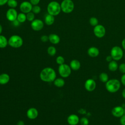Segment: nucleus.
Wrapping results in <instances>:
<instances>
[{"label": "nucleus", "instance_id": "f257e3e1", "mask_svg": "<svg viewBox=\"0 0 125 125\" xmlns=\"http://www.w3.org/2000/svg\"><path fill=\"white\" fill-rule=\"evenodd\" d=\"M56 72L52 67H46L42 70L40 73L41 80L46 83L53 82L56 78Z\"/></svg>", "mask_w": 125, "mask_h": 125}, {"label": "nucleus", "instance_id": "f03ea898", "mask_svg": "<svg viewBox=\"0 0 125 125\" xmlns=\"http://www.w3.org/2000/svg\"><path fill=\"white\" fill-rule=\"evenodd\" d=\"M121 82L117 79H111L105 83V87L106 90L111 93L117 92L121 87Z\"/></svg>", "mask_w": 125, "mask_h": 125}, {"label": "nucleus", "instance_id": "7ed1b4c3", "mask_svg": "<svg viewBox=\"0 0 125 125\" xmlns=\"http://www.w3.org/2000/svg\"><path fill=\"white\" fill-rule=\"evenodd\" d=\"M61 11V4L56 1H52L47 5V11L50 15L53 16H58Z\"/></svg>", "mask_w": 125, "mask_h": 125}, {"label": "nucleus", "instance_id": "20e7f679", "mask_svg": "<svg viewBox=\"0 0 125 125\" xmlns=\"http://www.w3.org/2000/svg\"><path fill=\"white\" fill-rule=\"evenodd\" d=\"M8 45L12 48H18L21 47L23 44V41L22 38L19 35H12L8 40Z\"/></svg>", "mask_w": 125, "mask_h": 125}, {"label": "nucleus", "instance_id": "39448f33", "mask_svg": "<svg viewBox=\"0 0 125 125\" xmlns=\"http://www.w3.org/2000/svg\"><path fill=\"white\" fill-rule=\"evenodd\" d=\"M61 10L64 13H71L74 9V4L72 0H63L61 3Z\"/></svg>", "mask_w": 125, "mask_h": 125}, {"label": "nucleus", "instance_id": "423d86ee", "mask_svg": "<svg viewBox=\"0 0 125 125\" xmlns=\"http://www.w3.org/2000/svg\"><path fill=\"white\" fill-rule=\"evenodd\" d=\"M124 52L122 48L119 46H113L110 51V55L113 60L118 61L124 56Z\"/></svg>", "mask_w": 125, "mask_h": 125}, {"label": "nucleus", "instance_id": "0eeeda50", "mask_svg": "<svg viewBox=\"0 0 125 125\" xmlns=\"http://www.w3.org/2000/svg\"><path fill=\"white\" fill-rule=\"evenodd\" d=\"M71 68L70 66L66 63L59 65L58 67V72L61 77L66 78L68 77L71 73Z\"/></svg>", "mask_w": 125, "mask_h": 125}, {"label": "nucleus", "instance_id": "6e6552de", "mask_svg": "<svg viewBox=\"0 0 125 125\" xmlns=\"http://www.w3.org/2000/svg\"><path fill=\"white\" fill-rule=\"evenodd\" d=\"M105 32V27L101 24H98L93 29V33L95 36L98 38H102L104 37Z\"/></svg>", "mask_w": 125, "mask_h": 125}, {"label": "nucleus", "instance_id": "1a4fd4ad", "mask_svg": "<svg viewBox=\"0 0 125 125\" xmlns=\"http://www.w3.org/2000/svg\"><path fill=\"white\" fill-rule=\"evenodd\" d=\"M31 28L35 31H39L41 30L44 27V22L40 19H34L31 22Z\"/></svg>", "mask_w": 125, "mask_h": 125}, {"label": "nucleus", "instance_id": "9d476101", "mask_svg": "<svg viewBox=\"0 0 125 125\" xmlns=\"http://www.w3.org/2000/svg\"><path fill=\"white\" fill-rule=\"evenodd\" d=\"M84 86L87 91L92 92L96 88V83L93 79H88L85 81Z\"/></svg>", "mask_w": 125, "mask_h": 125}, {"label": "nucleus", "instance_id": "9b49d317", "mask_svg": "<svg viewBox=\"0 0 125 125\" xmlns=\"http://www.w3.org/2000/svg\"><path fill=\"white\" fill-rule=\"evenodd\" d=\"M33 5L28 1H22L20 5V9L21 11L25 14H27L32 11Z\"/></svg>", "mask_w": 125, "mask_h": 125}, {"label": "nucleus", "instance_id": "f8f14e48", "mask_svg": "<svg viewBox=\"0 0 125 125\" xmlns=\"http://www.w3.org/2000/svg\"><path fill=\"white\" fill-rule=\"evenodd\" d=\"M18 14V12L15 8H10L6 11V18L8 21L13 22L17 19Z\"/></svg>", "mask_w": 125, "mask_h": 125}, {"label": "nucleus", "instance_id": "ddd939ff", "mask_svg": "<svg viewBox=\"0 0 125 125\" xmlns=\"http://www.w3.org/2000/svg\"><path fill=\"white\" fill-rule=\"evenodd\" d=\"M112 115L116 118H120L124 114V107L118 105L114 107L111 110Z\"/></svg>", "mask_w": 125, "mask_h": 125}, {"label": "nucleus", "instance_id": "4468645a", "mask_svg": "<svg viewBox=\"0 0 125 125\" xmlns=\"http://www.w3.org/2000/svg\"><path fill=\"white\" fill-rule=\"evenodd\" d=\"M39 115L38 110L35 107H30L26 111V116L30 120L36 119Z\"/></svg>", "mask_w": 125, "mask_h": 125}, {"label": "nucleus", "instance_id": "2eb2a0df", "mask_svg": "<svg viewBox=\"0 0 125 125\" xmlns=\"http://www.w3.org/2000/svg\"><path fill=\"white\" fill-rule=\"evenodd\" d=\"M80 122L79 116L75 114L69 115L67 118V122L69 125H77Z\"/></svg>", "mask_w": 125, "mask_h": 125}, {"label": "nucleus", "instance_id": "dca6fc26", "mask_svg": "<svg viewBox=\"0 0 125 125\" xmlns=\"http://www.w3.org/2000/svg\"><path fill=\"white\" fill-rule=\"evenodd\" d=\"M100 51L99 49L95 46L89 47L87 50V54L91 58H96L99 56Z\"/></svg>", "mask_w": 125, "mask_h": 125}, {"label": "nucleus", "instance_id": "f3484780", "mask_svg": "<svg viewBox=\"0 0 125 125\" xmlns=\"http://www.w3.org/2000/svg\"><path fill=\"white\" fill-rule=\"evenodd\" d=\"M69 66L72 70L77 71L80 69L81 64L80 61L76 59H74L71 61L70 62Z\"/></svg>", "mask_w": 125, "mask_h": 125}, {"label": "nucleus", "instance_id": "a211bd4d", "mask_svg": "<svg viewBox=\"0 0 125 125\" xmlns=\"http://www.w3.org/2000/svg\"><path fill=\"white\" fill-rule=\"evenodd\" d=\"M49 41L53 44H58L60 42V37L56 34H51L48 36Z\"/></svg>", "mask_w": 125, "mask_h": 125}, {"label": "nucleus", "instance_id": "6ab92c4d", "mask_svg": "<svg viewBox=\"0 0 125 125\" xmlns=\"http://www.w3.org/2000/svg\"><path fill=\"white\" fill-rule=\"evenodd\" d=\"M10 79V76L7 73H2L0 74V84L5 85L8 83Z\"/></svg>", "mask_w": 125, "mask_h": 125}, {"label": "nucleus", "instance_id": "aec40b11", "mask_svg": "<svg viewBox=\"0 0 125 125\" xmlns=\"http://www.w3.org/2000/svg\"><path fill=\"white\" fill-rule=\"evenodd\" d=\"M119 65L117 61L115 60H112V61L108 62V69L109 71L111 72H115L118 69Z\"/></svg>", "mask_w": 125, "mask_h": 125}, {"label": "nucleus", "instance_id": "412c9836", "mask_svg": "<svg viewBox=\"0 0 125 125\" xmlns=\"http://www.w3.org/2000/svg\"><path fill=\"white\" fill-rule=\"evenodd\" d=\"M55 21L54 16L50 15L49 14H47L44 18V22L47 25H52Z\"/></svg>", "mask_w": 125, "mask_h": 125}, {"label": "nucleus", "instance_id": "4be33fe9", "mask_svg": "<svg viewBox=\"0 0 125 125\" xmlns=\"http://www.w3.org/2000/svg\"><path fill=\"white\" fill-rule=\"evenodd\" d=\"M53 83L57 87H63L65 84V81L63 78H58L54 81Z\"/></svg>", "mask_w": 125, "mask_h": 125}, {"label": "nucleus", "instance_id": "5701e85b", "mask_svg": "<svg viewBox=\"0 0 125 125\" xmlns=\"http://www.w3.org/2000/svg\"><path fill=\"white\" fill-rule=\"evenodd\" d=\"M8 44L7 38L3 35H0V48H4Z\"/></svg>", "mask_w": 125, "mask_h": 125}, {"label": "nucleus", "instance_id": "b1692460", "mask_svg": "<svg viewBox=\"0 0 125 125\" xmlns=\"http://www.w3.org/2000/svg\"><path fill=\"white\" fill-rule=\"evenodd\" d=\"M99 80L104 83H106L109 80V76L105 72H102L99 76Z\"/></svg>", "mask_w": 125, "mask_h": 125}, {"label": "nucleus", "instance_id": "393cba45", "mask_svg": "<svg viewBox=\"0 0 125 125\" xmlns=\"http://www.w3.org/2000/svg\"><path fill=\"white\" fill-rule=\"evenodd\" d=\"M17 20L20 22V23H23L26 20V14L21 12L18 14Z\"/></svg>", "mask_w": 125, "mask_h": 125}, {"label": "nucleus", "instance_id": "a878e982", "mask_svg": "<svg viewBox=\"0 0 125 125\" xmlns=\"http://www.w3.org/2000/svg\"><path fill=\"white\" fill-rule=\"evenodd\" d=\"M56 48L54 46H50L47 49V52L48 54L51 56H54L56 54Z\"/></svg>", "mask_w": 125, "mask_h": 125}, {"label": "nucleus", "instance_id": "bb28decb", "mask_svg": "<svg viewBox=\"0 0 125 125\" xmlns=\"http://www.w3.org/2000/svg\"><path fill=\"white\" fill-rule=\"evenodd\" d=\"M7 4L11 8H15L18 6V1L16 0H8Z\"/></svg>", "mask_w": 125, "mask_h": 125}, {"label": "nucleus", "instance_id": "cd10ccee", "mask_svg": "<svg viewBox=\"0 0 125 125\" xmlns=\"http://www.w3.org/2000/svg\"><path fill=\"white\" fill-rule=\"evenodd\" d=\"M98 20L96 17H92L89 19V23L92 26H95L98 24Z\"/></svg>", "mask_w": 125, "mask_h": 125}, {"label": "nucleus", "instance_id": "c85d7f7f", "mask_svg": "<svg viewBox=\"0 0 125 125\" xmlns=\"http://www.w3.org/2000/svg\"><path fill=\"white\" fill-rule=\"evenodd\" d=\"M26 19L28 21H32L35 19V14L32 11L26 14Z\"/></svg>", "mask_w": 125, "mask_h": 125}, {"label": "nucleus", "instance_id": "c756f323", "mask_svg": "<svg viewBox=\"0 0 125 125\" xmlns=\"http://www.w3.org/2000/svg\"><path fill=\"white\" fill-rule=\"evenodd\" d=\"M79 123L81 125H88L89 121L87 118L85 117H83L80 119Z\"/></svg>", "mask_w": 125, "mask_h": 125}, {"label": "nucleus", "instance_id": "7c9ffc66", "mask_svg": "<svg viewBox=\"0 0 125 125\" xmlns=\"http://www.w3.org/2000/svg\"><path fill=\"white\" fill-rule=\"evenodd\" d=\"M41 11V8L38 5L33 6L32 9V12H33L34 14H39V13H40Z\"/></svg>", "mask_w": 125, "mask_h": 125}, {"label": "nucleus", "instance_id": "2f4dec72", "mask_svg": "<svg viewBox=\"0 0 125 125\" xmlns=\"http://www.w3.org/2000/svg\"><path fill=\"white\" fill-rule=\"evenodd\" d=\"M64 58L62 56H58L56 59V62L59 65L64 63Z\"/></svg>", "mask_w": 125, "mask_h": 125}, {"label": "nucleus", "instance_id": "473e14b6", "mask_svg": "<svg viewBox=\"0 0 125 125\" xmlns=\"http://www.w3.org/2000/svg\"><path fill=\"white\" fill-rule=\"evenodd\" d=\"M118 69L119 71L123 74H125V62H122L119 65Z\"/></svg>", "mask_w": 125, "mask_h": 125}, {"label": "nucleus", "instance_id": "72a5a7b5", "mask_svg": "<svg viewBox=\"0 0 125 125\" xmlns=\"http://www.w3.org/2000/svg\"><path fill=\"white\" fill-rule=\"evenodd\" d=\"M41 40L42 42H47L48 41H49V37L48 36H47L46 35H42V36H41Z\"/></svg>", "mask_w": 125, "mask_h": 125}, {"label": "nucleus", "instance_id": "f704fd0d", "mask_svg": "<svg viewBox=\"0 0 125 125\" xmlns=\"http://www.w3.org/2000/svg\"><path fill=\"white\" fill-rule=\"evenodd\" d=\"M120 123L121 125H125V114L120 118Z\"/></svg>", "mask_w": 125, "mask_h": 125}, {"label": "nucleus", "instance_id": "c9c22d12", "mask_svg": "<svg viewBox=\"0 0 125 125\" xmlns=\"http://www.w3.org/2000/svg\"><path fill=\"white\" fill-rule=\"evenodd\" d=\"M40 0H29V1L33 6V5H38V4L40 2Z\"/></svg>", "mask_w": 125, "mask_h": 125}, {"label": "nucleus", "instance_id": "e433bc0d", "mask_svg": "<svg viewBox=\"0 0 125 125\" xmlns=\"http://www.w3.org/2000/svg\"><path fill=\"white\" fill-rule=\"evenodd\" d=\"M121 83L125 86V74H123L121 77Z\"/></svg>", "mask_w": 125, "mask_h": 125}, {"label": "nucleus", "instance_id": "4c0bfd02", "mask_svg": "<svg viewBox=\"0 0 125 125\" xmlns=\"http://www.w3.org/2000/svg\"><path fill=\"white\" fill-rule=\"evenodd\" d=\"M105 60L106 61V62H110L112 61L113 60V59L111 57V56L110 55H108L105 58Z\"/></svg>", "mask_w": 125, "mask_h": 125}, {"label": "nucleus", "instance_id": "58836bf2", "mask_svg": "<svg viewBox=\"0 0 125 125\" xmlns=\"http://www.w3.org/2000/svg\"><path fill=\"white\" fill-rule=\"evenodd\" d=\"M8 0H0V6H3L5 4H7V2Z\"/></svg>", "mask_w": 125, "mask_h": 125}, {"label": "nucleus", "instance_id": "ea45409f", "mask_svg": "<svg viewBox=\"0 0 125 125\" xmlns=\"http://www.w3.org/2000/svg\"><path fill=\"white\" fill-rule=\"evenodd\" d=\"M13 25L15 26H18L19 25H20V22L16 19V20L14 21L13 22H12Z\"/></svg>", "mask_w": 125, "mask_h": 125}, {"label": "nucleus", "instance_id": "a19ab883", "mask_svg": "<svg viewBox=\"0 0 125 125\" xmlns=\"http://www.w3.org/2000/svg\"><path fill=\"white\" fill-rule=\"evenodd\" d=\"M17 125H25V124H24V122L23 121L20 120V121H19L17 122Z\"/></svg>", "mask_w": 125, "mask_h": 125}, {"label": "nucleus", "instance_id": "79ce46f5", "mask_svg": "<svg viewBox=\"0 0 125 125\" xmlns=\"http://www.w3.org/2000/svg\"><path fill=\"white\" fill-rule=\"evenodd\" d=\"M122 46L124 50H125V38L124 39L122 42Z\"/></svg>", "mask_w": 125, "mask_h": 125}, {"label": "nucleus", "instance_id": "37998d69", "mask_svg": "<svg viewBox=\"0 0 125 125\" xmlns=\"http://www.w3.org/2000/svg\"><path fill=\"white\" fill-rule=\"evenodd\" d=\"M122 97L125 99V88L123 89V90H122Z\"/></svg>", "mask_w": 125, "mask_h": 125}, {"label": "nucleus", "instance_id": "c03bdc74", "mask_svg": "<svg viewBox=\"0 0 125 125\" xmlns=\"http://www.w3.org/2000/svg\"><path fill=\"white\" fill-rule=\"evenodd\" d=\"M2 26L0 24V35H1V34L2 33Z\"/></svg>", "mask_w": 125, "mask_h": 125}, {"label": "nucleus", "instance_id": "a18cd8bd", "mask_svg": "<svg viewBox=\"0 0 125 125\" xmlns=\"http://www.w3.org/2000/svg\"><path fill=\"white\" fill-rule=\"evenodd\" d=\"M124 114H125V107L124 108Z\"/></svg>", "mask_w": 125, "mask_h": 125}, {"label": "nucleus", "instance_id": "49530a36", "mask_svg": "<svg viewBox=\"0 0 125 125\" xmlns=\"http://www.w3.org/2000/svg\"><path fill=\"white\" fill-rule=\"evenodd\" d=\"M123 57H124V58L125 59V53L124 54V56H123Z\"/></svg>", "mask_w": 125, "mask_h": 125}]
</instances>
